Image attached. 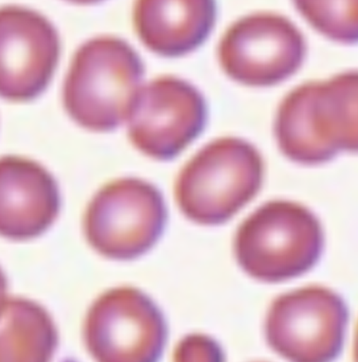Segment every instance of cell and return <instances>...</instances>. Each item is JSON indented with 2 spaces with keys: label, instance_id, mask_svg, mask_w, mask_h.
Wrapping results in <instances>:
<instances>
[{
  "label": "cell",
  "instance_id": "ba28073f",
  "mask_svg": "<svg viewBox=\"0 0 358 362\" xmlns=\"http://www.w3.org/2000/svg\"><path fill=\"white\" fill-rule=\"evenodd\" d=\"M304 37L291 22L277 14L248 16L235 23L219 46L229 77L250 86H270L294 75L304 60Z\"/></svg>",
  "mask_w": 358,
  "mask_h": 362
},
{
  "label": "cell",
  "instance_id": "2e32d148",
  "mask_svg": "<svg viewBox=\"0 0 358 362\" xmlns=\"http://www.w3.org/2000/svg\"><path fill=\"white\" fill-rule=\"evenodd\" d=\"M7 289L8 284L6 275L4 274L3 271L0 269V313L3 310L6 302H7Z\"/></svg>",
  "mask_w": 358,
  "mask_h": 362
},
{
  "label": "cell",
  "instance_id": "277c9868",
  "mask_svg": "<svg viewBox=\"0 0 358 362\" xmlns=\"http://www.w3.org/2000/svg\"><path fill=\"white\" fill-rule=\"evenodd\" d=\"M323 243L321 224L313 213L296 203L273 201L241 224L235 255L250 276L277 283L313 268Z\"/></svg>",
  "mask_w": 358,
  "mask_h": 362
},
{
  "label": "cell",
  "instance_id": "7a4b0ae2",
  "mask_svg": "<svg viewBox=\"0 0 358 362\" xmlns=\"http://www.w3.org/2000/svg\"><path fill=\"white\" fill-rule=\"evenodd\" d=\"M144 65L130 45L98 37L80 47L63 90L65 109L83 128L107 132L128 119L142 86Z\"/></svg>",
  "mask_w": 358,
  "mask_h": 362
},
{
  "label": "cell",
  "instance_id": "5bb4252c",
  "mask_svg": "<svg viewBox=\"0 0 358 362\" xmlns=\"http://www.w3.org/2000/svg\"><path fill=\"white\" fill-rule=\"evenodd\" d=\"M320 33L343 44L358 43V0H294Z\"/></svg>",
  "mask_w": 358,
  "mask_h": 362
},
{
  "label": "cell",
  "instance_id": "7c38bea8",
  "mask_svg": "<svg viewBox=\"0 0 358 362\" xmlns=\"http://www.w3.org/2000/svg\"><path fill=\"white\" fill-rule=\"evenodd\" d=\"M216 20L215 0H137L134 25L156 54L181 57L207 40Z\"/></svg>",
  "mask_w": 358,
  "mask_h": 362
},
{
  "label": "cell",
  "instance_id": "3957f363",
  "mask_svg": "<svg viewBox=\"0 0 358 362\" xmlns=\"http://www.w3.org/2000/svg\"><path fill=\"white\" fill-rule=\"evenodd\" d=\"M262 173V156L253 146L233 137L218 139L182 169L175 183V199L188 219L217 226L255 197Z\"/></svg>",
  "mask_w": 358,
  "mask_h": 362
},
{
  "label": "cell",
  "instance_id": "6da1fadb",
  "mask_svg": "<svg viewBox=\"0 0 358 362\" xmlns=\"http://www.w3.org/2000/svg\"><path fill=\"white\" fill-rule=\"evenodd\" d=\"M275 135L294 162L317 165L339 151L358 152V71L309 82L279 105Z\"/></svg>",
  "mask_w": 358,
  "mask_h": 362
},
{
  "label": "cell",
  "instance_id": "52a82bcc",
  "mask_svg": "<svg viewBox=\"0 0 358 362\" xmlns=\"http://www.w3.org/2000/svg\"><path fill=\"white\" fill-rule=\"evenodd\" d=\"M347 317V306L335 292L303 288L272 303L266 319L267 341L294 361H330L342 349Z\"/></svg>",
  "mask_w": 358,
  "mask_h": 362
},
{
  "label": "cell",
  "instance_id": "e0dca14e",
  "mask_svg": "<svg viewBox=\"0 0 358 362\" xmlns=\"http://www.w3.org/2000/svg\"><path fill=\"white\" fill-rule=\"evenodd\" d=\"M71 3L82 4V5H88V4H95L101 1V0H69Z\"/></svg>",
  "mask_w": 358,
  "mask_h": 362
},
{
  "label": "cell",
  "instance_id": "ac0fdd59",
  "mask_svg": "<svg viewBox=\"0 0 358 362\" xmlns=\"http://www.w3.org/2000/svg\"><path fill=\"white\" fill-rule=\"evenodd\" d=\"M354 358L358 361V326L357 332H356L355 344H354Z\"/></svg>",
  "mask_w": 358,
  "mask_h": 362
},
{
  "label": "cell",
  "instance_id": "5b68a950",
  "mask_svg": "<svg viewBox=\"0 0 358 362\" xmlns=\"http://www.w3.org/2000/svg\"><path fill=\"white\" fill-rule=\"evenodd\" d=\"M167 211L161 192L134 177L116 180L99 190L84 219L90 245L111 259H134L158 240Z\"/></svg>",
  "mask_w": 358,
  "mask_h": 362
},
{
  "label": "cell",
  "instance_id": "9a60e30c",
  "mask_svg": "<svg viewBox=\"0 0 358 362\" xmlns=\"http://www.w3.org/2000/svg\"><path fill=\"white\" fill-rule=\"evenodd\" d=\"M175 359L178 361H220L224 351L219 345L207 336L190 334L184 338L175 349Z\"/></svg>",
  "mask_w": 358,
  "mask_h": 362
},
{
  "label": "cell",
  "instance_id": "9c48e42d",
  "mask_svg": "<svg viewBox=\"0 0 358 362\" xmlns=\"http://www.w3.org/2000/svg\"><path fill=\"white\" fill-rule=\"evenodd\" d=\"M128 120L131 141L139 151L171 160L202 132L207 105L187 82L160 78L139 90Z\"/></svg>",
  "mask_w": 358,
  "mask_h": 362
},
{
  "label": "cell",
  "instance_id": "8992f818",
  "mask_svg": "<svg viewBox=\"0 0 358 362\" xmlns=\"http://www.w3.org/2000/svg\"><path fill=\"white\" fill-rule=\"evenodd\" d=\"M167 339L164 317L135 288H115L88 310L84 340L91 355L103 362H152L160 359Z\"/></svg>",
  "mask_w": 358,
  "mask_h": 362
},
{
  "label": "cell",
  "instance_id": "8fae6325",
  "mask_svg": "<svg viewBox=\"0 0 358 362\" xmlns=\"http://www.w3.org/2000/svg\"><path fill=\"white\" fill-rule=\"evenodd\" d=\"M60 207L58 184L43 166L26 158H0V236L39 237L54 223Z\"/></svg>",
  "mask_w": 358,
  "mask_h": 362
},
{
  "label": "cell",
  "instance_id": "4fadbf2b",
  "mask_svg": "<svg viewBox=\"0 0 358 362\" xmlns=\"http://www.w3.org/2000/svg\"><path fill=\"white\" fill-rule=\"evenodd\" d=\"M58 332L50 313L26 298H12L0 313V361L52 359Z\"/></svg>",
  "mask_w": 358,
  "mask_h": 362
},
{
  "label": "cell",
  "instance_id": "30bf717a",
  "mask_svg": "<svg viewBox=\"0 0 358 362\" xmlns=\"http://www.w3.org/2000/svg\"><path fill=\"white\" fill-rule=\"evenodd\" d=\"M59 54L58 33L44 16L21 7L0 9V97L37 98L52 80Z\"/></svg>",
  "mask_w": 358,
  "mask_h": 362
}]
</instances>
